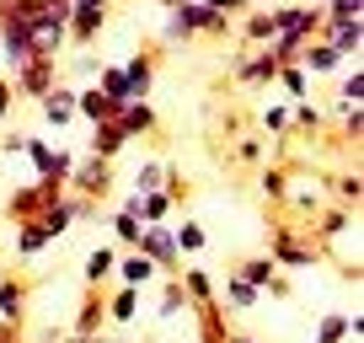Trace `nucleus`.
<instances>
[{"instance_id":"4be33fe9","label":"nucleus","mask_w":364,"mask_h":343,"mask_svg":"<svg viewBox=\"0 0 364 343\" xmlns=\"http://www.w3.org/2000/svg\"><path fill=\"white\" fill-rule=\"evenodd\" d=\"M124 145H129V139H124V129H118V124H91V156L113 161Z\"/></svg>"},{"instance_id":"bf43d9fd","label":"nucleus","mask_w":364,"mask_h":343,"mask_svg":"<svg viewBox=\"0 0 364 343\" xmlns=\"http://www.w3.org/2000/svg\"><path fill=\"white\" fill-rule=\"evenodd\" d=\"M75 6H102V11H107V0H75Z\"/></svg>"},{"instance_id":"a878e982","label":"nucleus","mask_w":364,"mask_h":343,"mask_svg":"<svg viewBox=\"0 0 364 343\" xmlns=\"http://www.w3.org/2000/svg\"><path fill=\"white\" fill-rule=\"evenodd\" d=\"M97 92L113 97V102H134V97H129V80H124V65H102L97 70Z\"/></svg>"},{"instance_id":"f704fd0d","label":"nucleus","mask_w":364,"mask_h":343,"mask_svg":"<svg viewBox=\"0 0 364 343\" xmlns=\"http://www.w3.org/2000/svg\"><path fill=\"white\" fill-rule=\"evenodd\" d=\"M171 241H177V252H204V247H209V236H204V226H198V220H182V226L171 231Z\"/></svg>"},{"instance_id":"0eeeda50","label":"nucleus","mask_w":364,"mask_h":343,"mask_svg":"<svg viewBox=\"0 0 364 343\" xmlns=\"http://www.w3.org/2000/svg\"><path fill=\"white\" fill-rule=\"evenodd\" d=\"M16 92L33 97V102H43V97L54 92V59H27V65L16 70Z\"/></svg>"},{"instance_id":"7c9ffc66","label":"nucleus","mask_w":364,"mask_h":343,"mask_svg":"<svg viewBox=\"0 0 364 343\" xmlns=\"http://www.w3.org/2000/svg\"><path fill=\"white\" fill-rule=\"evenodd\" d=\"M139 231H145V226H139V215H134V199H129V204L113 215V236L124 241V247H139Z\"/></svg>"},{"instance_id":"c85d7f7f","label":"nucleus","mask_w":364,"mask_h":343,"mask_svg":"<svg viewBox=\"0 0 364 343\" xmlns=\"http://www.w3.org/2000/svg\"><path fill=\"white\" fill-rule=\"evenodd\" d=\"M43 247H48L43 226H38V220H22V226H16V258H38Z\"/></svg>"},{"instance_id":"7ed1b4c3","label":"nucleus","mask_w":364,"mask_h":343,"mask_svg":"<svg viewBox=\"0 0 364 343\" xmlns=\"http://www.w3.org/2000/svg\"><path fill=\"white\" fill-rule=\"evenodd\" d=\"M70 183H75V194H86V199H102L107 188H113V161H102V156H86V161H80V172H70Z\"/></svg>"},{"instance_id":"393cba45","label":"nucleus","mask_w":364,"mask_h":343,"mask_svg":"<svg viewBox=\"0 0 364 343\" xmlns=\"http://www.w3.org/2000/svg\"><path fill=\"white\" fill-rule=\"evenodd\" d=\"M338 65H343V59L332 54L327 43H306V48H300V70H306V75H327V70H338Z\"/></svg>"},{"instance_id":"de8ad7c7","label":"nucleus","mask_w":364,"mask_h":343,"mask_svg":"<svg viewBox=\"0 0 364 343\" xmlns=\"http://www.w3.org/2000/svg\"><path fill=\"white\" fill-rule=\"evenodd\" d=\"M338 194H343V199H353V204H359V194H364V183H359V172H343V177H338Z\"/></svg>"},{"instance_id":"a18cd8bd","label":"nucleus","mask_w":364,"mask_h":343,"mask_svg":"<svg viewBox=\"0 0 364 343\" xmlns=\"http://www.w3.org/2000/svg\"><path fill=\"white\" fill-rule=\"evenodd\" d=\"M348 231V209H327L321 215V236H343Z\"/></svg>"},{"instance_id":"e433bc0d","label":"nucleus","mask_w":364,"mask_h":343,"mask_svg":"<svg viewBox=\"0 0 364 343\" xmlns=\"http://www.w3.org/2000/svg\"><path fill=\"white\" fill-rule=\"evenodd\" d=\"M316 343H348V317L343 311H327L316 322Z\"/></svg>"},{"instance_id":"72a5a7b5","label":"nucleus","mask_w":364,"mask_h":343,"mask_svg":"<svg viewBox=\"0 0 364 343\" xmlns=\"http://www.w3.org/2000/svg\"><path fill=\"white\" fill-rule=\"evenodd\" d=\"M134 311H139V290L134 285H124L118 295H107V317L113 322H134Z\"/></svg>"},{"instance_id":"5701e85b","label":"nucleus","mask_w":364,"mask_h":343,"mask_svg":"<svg viewBox=\"0 0 364 343\" xmlns=\"http://www.w3.org/2000/svg\"><path fill=\"white\" fill-rule=\"evenodd\" d=\"M257 300H262V290H257V285H247L241 274H230V279H225V311H252Z\"/></svg>"},{"instance_id":"dca6fc26","label":"nucleus","mask_w":364,"mask_h":343,"mask_svg":"<svg viewBox=\"0 0 364 343\" xmlns=\"http://www.w3.org/2000/svg\"><path fill=\"white\" fill-rule=\"evenodd\" d=\"M113 124L124 129V139H139V134H150V129H156V107H150V102H124Z\"/></svg>"},{"instance_id":"6e6d98bb","label":"nucleus","mask_w":364,"mask_h":343,"mask_svg":"<svg viewBox=\"0 0 364 343\" xmlns=\"http://www.w3.org/2000/svg\"><path fill=\"white\" fill-rule=\"evenodd\" d=\"M220 343H257V338H247V332H225Z\"/></svg>"},{"instance_id":"13d9d810","label":"nucleus","mask_w":364,"mask_h":343,"mask_svg":"<svg viewBox=\"0 0 364 343\" xmlns=\"http://www.w3.org/2000/svg\"><path fill=\"white\" fill-rule=\"evenodd\" d=\"M156 6H161V11H177V6H182V0H156Z\"/></svg>"},{"instance_id":"aec40b11","label":"nucleus","mask_w":364,"mask_h":343,"mask_svg":"<svg viewBox=\"0 0 364 343\" xmlns=\"http://www.w3.org/2000/svg\"><path fill=\"white\" fill-rule=\"evenodd\" d=\"M22 306H27V285L22 279H0V322L22 327Z\"/></svg>"},{"instance_id":"4c0bfd02","label":"nucleus","mask_w":364,"mask_h":343,"mask_svg":"<svg viewBox=\"0 0 364 343\" xmlns=\"http://www.w3.org/2000/svg\"><path fill=\"white\" fill-rule=\"evenodd\" d=\"M257 188H262L268 199H284V194H289V177H284V167H262V172H257Z\"/></svg>"},{"instance_id":"37998d69","label":"nucleus","mask_w":364,"mask_h":343,"mask_svg":"<svg viewBox=\"0 0 364 343\" xmlns=\"http://www.w3.org/2000/svg\"><path fill=\"white\" fill-rule=\"evenodd\" d=\"M338 97H343V102H348V107H359V97H364V70H359V65H353V75H343Z\"/></svg>"},{"instance_id":"a19ab883","label":"nucleus","mask_w":364,"mask_h":343,"mask_svg":"<svg viewBox=\"0 0 364 343\" xmlns=\"http://www.w3.org/2000/svg\"><path fill=\"white\" fill-rule=\"evenodd\" d=\"M364 11V0H327L321 6V22H353Z\"/></svg>"},{"instance_id":"b1692460","label":"nucleus","mask_w":364,"mask_h":343,"mask_svg":"<svg viewBox=\"0 0 364 343\" xmlns=\"http://www.w3.org/2000/svg\"><path fill=\"white\" fill-rule=\"evenodd\" d=\"M306 43H311L306 33H279L268 43V59H273V65H300V48H306Z\"/></svg>"},{"instance_id":"f8f14e48","label":"nucleus","mask_w":364,"mask_h":343,"mask_svg":"<svg viewBox=\"0 0 364 343\" xmlns=\"http://www.w3.org/2000/svg\"><path fill=\"white\" fill-rule=\"evenodd\" d=\"M102 27H107V11H102V6H75V11H70V22H65V33H70V43H91Z\"/></svg>"},{"instance_id":"4468645a","label":"nucleus","mask_w":364,"mask_h":343,"mask_svg":"<svg viewBox=\"0 0 364 343\" xmlns=\"http://www.w3.org/2000/svg\"><path fill=\"white\" fill-rule=\"evenodd\" d=\"M118 107L124 102H113V97H102L97 86H86V92H75V113L80 118H91V124H113L118 118Z\"/></svg>"},{"instance_id":"79ce46f5","label":"nucleus","mask_w":364,"mask_h":343,"mask_svg":"<svg viewBox=\"0 0 364 343\" xmlns=\"http://www.w3.org/2000/svg\"><path fill=\"white\" fill-rule=\"evenodd\" d=\"M247 43H273V22H268V11H252V16H247Z\"/></svg>"},{"instance_id":"412c9836","label":"nucleus","mask_w":364,"mask_h":343,"mask_svg":"<svg viewBox=\"0 0 364 343\" xmlns=\"http://www.w3.org/2000/svg\"><path fill=\"white\" fill-rule=\"evenodd\" d=\"M48 11H54V0H6V22H22V27L48 22Z\"/></svg>"},{"instance_id":"8fccbe9b","label":"nucleus","mask_w":364,"mask_h":343,"mask_svg":"<svg viewBox=\"0 0 364 343\" xmlns=\"http://www.w3.org/2000/svg\"><path fill=\"white\" fill-rule=\"evenodd\" d=\"M289 124H300V129H316V124H321V113H316L311 102H300L295 113H289Z\"/></svg>"},{"instance_id":"ddd939ff","label":"nucleus","mask_w":364,"mask_h":343,"mask_svg":"<svg viewBox=\"0 0 364 343\" xmlns=\"http://www.w3.org/2000/svg\"><path fill=\"white\" fill-rule=\"evenodd\" d=\"M171 204H177V194H171V188H156V194H134V215H139V226H166Z\"/></svg>"},{"instance_id":"473e14b6","label":"nucleus","mask_w":364,"mask_h":343,"mask_svg":"<svg viewBox=\"0 0 364 343\" xmlns=\"http://www.w3.org/2000/svg\"><path fill=\"white\" fill-rule=\"evenodd\" d=\"M241 279H247V285H257V290H268L273 279H279V268H273V258H247V263L236 268Z\"/></svg>"},{"instance_id":"6e6552de","label":"nucleus","mask_w":364,"mask_h":343,"mask_svg":"<svg viewBox=\"0 0 364 343\" xmlns=\"http://www.w3.org/2000/svg\"><path fill=\"white\" fill-rule=\"evenodd\" d=\"M321 43L332 48L338 59H359V48H364V22L353 16V22H327V38Z\"/></svg>"},{"instance_id":"9b49d317","label":"nucleus","mask_w":364,"mask_h":343,"mask_svg":"<svg viewBox=\"0 0 364 343\" xmlns=\"http://www.w3.org/2000/svg\"><path fill=\"white\" fill-rule=\"evenodd\" d=\"M48 199H59V188H48V183L16 188V194H11V220H16V226H22V220H38V209H43Z\"/></svg>"},{"instance_id":"423d86ee","label":"nucleus","mask_w":364,"mask_h":343,"mask_svg":"<svg viewBox=\"0 0 364 343\" xmlns=\"http://www.w3.org/2000/svg\"><path fill=\"white\" fill-rule=\"evenodd\" d=\"M268 22H273V38L279 33H316L321 27V6H279V11H268Z\"/></svg>"},{"instance_id":"49530a36","label":"nucleus","mask_w":364,"mask_h":343,"mask_svg":"<svg viewBox=\"0 0 364 343\" xmlns=\"http://www.w3.org/2000/svg\"><path fill=\"white\" fill-rule=\"evenodd\" d=\"M262 129H268V134H284L289 129V107H268V113H262Z\"/></svg>"},{"instance_id":"58836bf2","label":"nucleus","mask_w":364,"mask_h":343,"mask_svg":"<svg viewBox=\"0 0 364 343\" xmlns=\"http://www.w3.org/2000/svg\"><path fill=\"white\" fill-rule=\"evenodd\" d=\"M273 80H279V86H284L289 97H306V92H311V86H306L311 75H306L300 65H279V75H273Z\"/></svg>"},{"instance_id":"c03bdc74","label":"nucleus","mask_w":364,"mask_h":343,"mask_svg":"<svg viewBox=\"0 0 364 343\" xmlns=\"http://www.w3.org/2000/svg\"><path fill=\"white\" fill-rule=\"evenodd\" d=\"M182 306H188V290H182V285H166V295H161V317H177Z\"/></svg>"},{"instance_id":"cd10ccee","label":"nucleus","mask_w":364,"mask_h":343,"mask_svg":"<svg viewBox=\"0 0 364 343\" xmlns=\"http://www.w3.org/2000/svg\"><path fill=\"white\" fill-rule=\"evenodd\" d=\"M107 322V295H91V300H80V311H75V332H97Z\"/></svg>"},{"instance_id":"864d4df0","label":"nucleus","mask_w":364,"mask_h":343,"mask_svg":"<svg viewBox=\"0 0 364 343\" xmlns=\"http://www.w3.org/2000/svg\"><path fill=\"white\" fill-rule=\"evenodd\" d=\"M0 343H16V327H11V322H0Z\"/></svg>"},{"instance_id":"c756f323","label":"nucleus","mask_w":364,"mask_h":343,"mask_svg":"<svg viewBox=\"0 0 364 343\" xmlns=\"http://www.w3.org/2000/svg\"><path fill=\"white\" fill-rule=\"evenodd\" d=\"M118 274H124V285H134V290H139V285H150L161 268L150 263V258H139V252H134V258H118Z\"/></svg>"},{"instance_id":"ea45409f","label":"nucleus","mask_w":364,"mask_h":343,"mask_svg":"<svg viewBox=\"0 0 364 343\" xmlns=\"http://www.w3.org/2000/svg\"><path fill=\"white\" fill-rule=\"evenodd\" d=\"M182 290L193 295V306H209V300H215V279H209V274H198V268H193L188 279H182Z\"/></svg>"},{"instance_id":"6ab92c4d","label":"nucleus","mask_w":364,"mask_h":343,"mask_svg":"<svg viewBox=\"0 0 364 343\" xmlns=\"http://www.w3.org/2000/svg\"><path fill=\"white\" fill-rule=\"evenodd\" d=\"M273 75H279V65L268 59V48L252 54V59H236V80H241V86H268Z\"/></svg>"},{"instance_id":"1a4fd4ad","label":"nucleus","mask_w":364,"mask_h":343,"mask_svg":"<svg viewBox=\"0 0 364 343\" xmlns=\"http://www.w3.org/2000/svg\"><path fill=\"white\" fill-rule=\"evenodd\" d=\"M75 92H80V86H54V92L38 102L48 129H70V118H75Z\"/></svg>"},{"instance_id":"2f4dec72","label":"nucleus","mask_w":364,"mask_h":343,"mask_svg":"<svg viewBox=\"0 0 364 343\" xmlns=\"http://www.w3.org/2000/svg\"><path fill=\"white\" fill-rule=\"evenodd\" d=\"M113 268H118V252L113 247H91L86 252V279H91V285H102Z\"/></svg>"},{"instance_id":"a211bd4d","label":"nucleus","mask_w":364,"mask_h":343,"mask_svg":"<svg viewBox=\"0 0 364 343\" xmlns=\"http://www.w3.org/2000/svg\"><path fill=\"white\" fill-rule=\"evenodd\" d=\"M156 188H177V172L166 161H139L134 172V194H156Z\"/></svg>"},{"instance_id":"09e8293b","label":"nucleus","mask_w":364,"mask_h":343,"mask_svg":"<svg viewBox=\"0 0 364 343\" xmlns=\"http://www.w3.org/2000/svg\"><path fill=\"white\" fill-rule=\"evenodd\" d=\"M27 156H33V172L43 177V167H48V156H54V150H48L43 139H27Z\"/></svg>"},{"instance_id":"603ef678","label":"nucleus","mask_w":364,"mask_h":343,"mask_svg":"<svg viewBox=\"0 0 364 343\" xmlns=\"http://www.w3.org/2000/svg\"><path fill=\"white\" fill-rule=\"evenodd\" d=\"M0 150H6V156H16V150H27V139H22V134H6V139H0Z\"/></svg>"},{"instance_id":"f3484780","label":"nucleus","mask_w":364,"mask_h":343,"mask_svg":"<svg viewBox=\"0 0 364 343\" xmlns=\"http://www.w3.org/2000/svg\"><path fill=\"white\" fill-rule=\"evenodd\" d=\"M124 80H129V97H134V102H145L150 80H156V59H150V54H134V59H124Z\"/></svg>"},{"instance_id":"f257e3e1","label":"nucleus","mask_w":364,"mask_h":343,"mask_svg":"<svg viewBox=\"0 0 364 343\" xmlns=\"http://www.w3.org/2000/svg\"><path fill=\"white\" fill-rule=\"evenodd\" d=\"M193 33H230V16L209 11L198 0H182L177 11H166V43H182V38H193Z\"/></svg>"},{"instance_id":"2eb2a0df","label":"nucleus","mask_w":364,"mask_h":343,"mask_svg":"<svg viewBox=\"0 0 364 343\" xmlns=\"http://www.w3.org/2000/svg\"><path fill=\"white\" fill-rule=\"evenodd\" d=\"M38 226H43L48 241H59L70 226H75V204H70V199H48V204L38 209Z\"/></svg>"},{"instance_id":"052dcab7","label":"nucleus","mask_w":364,"mask_h":343,"mask_svg":"<svg viewBox=\"0 0 364 343\" xmlns=\"http://www.w3.org/2000/svg\"><path fill=\"white\" fill-rule=\"evenodd\" d=\"M38 343H59V338H54V332H43V338H38Z\"/></svg>"},{"instance_id":"4d7b16f0","label":"nucleus","mask_w":364,"mask_h":343,"mask_svg":"<svg viewBox=\"0 0 364 343\" xmlns=\"http://www.w3.org/2000/svg\"><path fill=\"white\" fill-rule=\"evenodd\" d=\"M230 11H252V0H230Z\"/></svg>"},{"instance_id":"20e7f679","label":"nucleus","mask_w":364,"mask_h":343,"mask_svg":"<svg viewBox=\"0 0 364 343\" xmlns=\"http://www.w3.org/2000/svg\"><path fill=\"white\" fill-rule=\"evenodd\" d=\"M311 263H316V252H311L289 226L273 231V268H311Z\"/></svg>"},{"instance_id":"bb28decb","label":"nucleus","mask_w":364,"mask_h":343,"mask_svg":"<svg viewBox=\"0 0 364 343\" xmlns=\"http://www.w3.org/2000/svg\"><path fill=\"white\" fill-rule=\"evenodd\" d=\"M70 172H75V156H70L65 145H54V156H48V167H43V177H38V183L65 188V183H70Z\"/></svg>"},{"instance_id":"5fc2aeb1","label":"nucleus","mask_w":364,"mask_h":343,"mask_svg":"<svg viewBox=\"0 0 364 343\" xmlns=\"http://www.w3.org/2000/svg\"><path fill=\"white\" fill-rule=\"evenodd\" d=\"M70 343H107V338H102V332H91V338H86V332H75Z\"/></svg>"},{"instance_id":"3c124183","label":"nucleus","mask_w":364,"mask_h":343,"mask_svg":"<svg viewBox=\"0 0 364 343\" xmlns=\"http://www.w3.org/2000/svg\"><path fill=\"white\" fill-rule=\"evenodd\" d=\"M6 113H11V80H0V124H6Z\"/></svg>"},{"instance_id":"39448f33","label":"nucleus","mask_w":364,"mask_h":343,"mask_svg":"<svg viewBox=\"0 0 364 343\" xmlns=\"http://www.w3.org/2000/svg\"><path fill=\"white\" fill-rule=\"evenodd\" d=\"M0 59L11 65V75L33 59V27H22V22H0Z\"/></svg>"},{"instance_id":"9d476101","label":"nucleus","mask_w":364,"mask_h":343,"mask_svg":"<svg viewBox=\"0 0 364 343\" xmlns=\"http://www.w3.org/2000/svg\"><path fill=\"white\" fill-rule=\"evenodd\" d=\"M70 43L65 33V16H48V22L33 27V59H59V48Z\"/></svg>"},{"instance_id":"f03ea898","label":"nucleus","mask_w":364,"mask_h":343,"mask_svg":"<svg viewBox=\"0 0 364 343\" xmlns=\"http://www.w3.org/2000/svg\"><path fill=\"white\" fill-rule=\"evenodd\" d=\"M139 258H150L156 268H177L182 263V252H177V241H171V226H145L139 231Z\"/></svg>"},{"instance_id":"c9c22d12","label":"nucleus","mask_w":364,"mask_h":343,"mask_svg":"<svg viewBox=\"0 0 364 343\" xmlns=\"http://www.w3.org/2000/svg\"><path fill=\"white\" fill-rule=\"evenodd\" d=\"M198 327H204V343H220V338H225V311H220V300L198 306Z\"/></svg>"}]
</instances>
